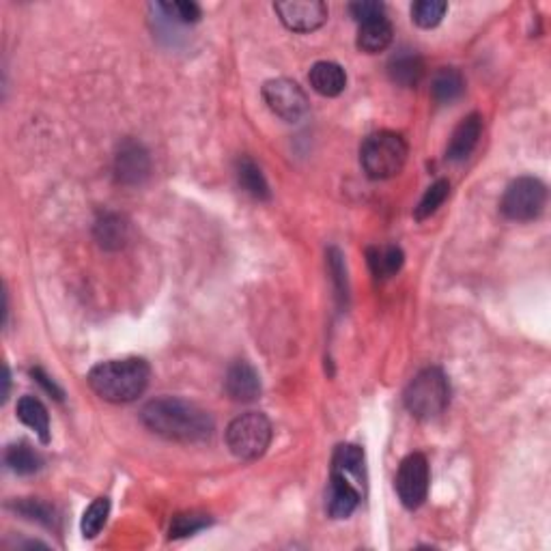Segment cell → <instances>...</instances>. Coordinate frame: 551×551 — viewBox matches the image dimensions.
Returning a JSON list of instances; mask_svg holds the SVG:
<instances>
[{"label": "cell", "instance_id": "1", "mask_svg": "<svg viewBox=\"0 0 551 551\" xmlns=\"http://www.w3.org/2000/svg\"><path fill=\"white\" fill-rule=\"evenodd\" d=\"M140 420L151 433L170 442L196 444L205 442L213 433V418L207 410L190 401L162 396L142 407Z\"/></svg>", "mask_w": 551, "mask_h": 551}, {"label": "cell", "instance_id": "2", "mask_svg": "<svg viewBox=\"0 0 551 551\" xmlns=\"http://www.w3.org/2000/svg\"><path fill=\"white\" fill-rule=\"evenodd\" d=\"M151 368L142 357L108 360L93 366L89 385L99 399L108 403H131L147 390Z\"/></svg>", "mask_w": 551, "mask_h": 551}, {"label": "cell", "instance_id": "3", "mask_svg": "<svg viewBox=\"0 0 551 551\" xmlns=\"http://www.w3.org/2000/svg\"><path fill=\"white\" fill-rule=\"evenodd\" d=\"M410 156L405 138L396 131H375L360 147V164L371 179H390L401 173Z\"/></svg>", "mask_w": 551, "mask_h": 551}, {"label": "cell", "instance_id": "4", "mask_svg": "<svg viewBox=\"0 0 551 551\" xmlns=\"http://www.w3.org/2000/svg\"><path fill=\"white\" fill-rule=\"evenodd\" d=\"M407 411L418 420H433L444 413L450 401V385L439 368H424L407 385L403 394Z\"/></svg>", "mask_w": 551, "mask_h": 551}, {"label": "cell", "instance_id": "5", "mask_svg": "<svg viewBox=\"0 0 551 551\" xmlns=\"http://www.w3.org/2000/svg\"><path fill=\"white\" fill-rule=\"evenodd\" d=\"M269 442H272V422L261 411L241 413L227 429V446L237 459H258L266 455Z\"/></svg>", "mask_w": 551, "mask_h": 551}, {"label": "cell", "instance_id": "6", "mask_svg": "<svg viewBox=\"0 0 551 551\" xmlns=\"http://www.w3.org/2000/svg\"><path fill=\"white\" fill-rule=\"evenodd\" d=\"M547 203V187L543 181L534 177H519L506 187L500 209L509 220L515 222H530L541 216Z\"/></svg>", "mask_w": 551, "mask_h": 551}, {"label": "cell", "instance_id": "7", "mask_svg": "<svg viewBox=\"0 0 551 551\" xmlns=\"http://www.w3.org/2000/svg\"><path fill=\"white\" fill-rule=\"evenodd\" d=\"M396 493L407 509H418L424 504L429 493V463L427 456L413 453L401 461L394 481Z\"/></svg>", "mask_w": 551, "mask_h": 551}, {"label": "cell", "instance_id": "8", "mask_svg": "<svg viewBox=\"0 0 551 551\" xmlns=\"http://www.w3.org/2000/svg\"><path fill=\"white\" fill-rule=\"evenodd\" d=\"M263 99L283 121L297 123L308 113V97L302 86L294 80L276 78L263 85Z\"/></svg>", "mask_w": 551, "mask_h": 551}, {"label": "cell", "instance_id": "9", "mask_svg": "<svg viewBox=\"0 0 551 551\" xmlns=\"http://www.w3.org/2000/svg\"><path fill=\"white\" fill-rule=\"evenodd\" d=\"M283 24L294 32H312L328 20V7L321 0H285L274 5Z\"/></svg>", "mask_w": 551, "mask_h": 551}, {"label": "cell", "instance_id": "10", "mask_svg": "<svg viewBox=\"0 0 551 551\" xmlns=\"http://www.w3.org/2000/svg\"><path fill=\"white\" fill-rule=\"evenodd\" d=\"M151 173V158L147 149L134 140H125L114 156V177L123 185L142 184Z\"/></svg>", "mask_w": 551, "mask_h": 551}, {"label": "cell", "instance_id": "11", "mask_svg": "<svg viewBox=\"0 0 551 551\" xmlns=\"http://www.w3.org/2000/svg\"><path fill=\"white\" fill-rule=\"evenodd\" d=\"M357 504H360V492L349 481V476L340 472H332L328 487V502H325L328 515L332 519H347L349 515H354Z\"/></svg>", "mask_w": 551, "mask_h": 551}, {"label": "cell", "instance_id": "12", "mask_svg": "<svg viewBox=\"0 0 551 551\" xmlns=\"http://www.w3.org/2000/svg\"><path fill=\"white\" fill-rule=\"evenodd\" d=\"M224 385H227V394L237 403H252L261 394V379L248 362H235L229 368Z\"/></svg>", "mask_w": 551, "mask_h": 551}, {"label": "cell", "instance_id": "13", "mask_svg": "<svg viewBox=\"0 0 551 551\" xmlns=\"http://www.w3.org/2000/svg\"><path fill=\"white\" fill-rule=\"evenodd\" d=\"M481 134H483V117L474 113L470 117L463 119L455 128L453 136H450L448 149H446V158H448L450 162H461V159H465L474 149H476Z\"/></svg>", "mask_w": 551, "mask_h": 551}, {"label": "cell", "instance_id": "14", "mask_svg": "<svg viewBox=\"0 0 551 551\" xmlns=\"http://www.w3.org/2000/svg\"><path fill=\"white\" fill-rule=\"evenodd\" d=\"M308 80H311L312 89L323 97H339L347 86L345 69L332 60H319L312 65Z\"/></svg>", "mask_w": 551, "mask_h": 551}, {"label": "cell", "instance_id": "15", "mask_svg": "<svg viewBox=\"0 0 551 551\" xmlns=\"http://www.w3.org/2000/svg\"><path fill=\"white\" fill-rule=\"evenodd\" d=\"M93 233L104 250H121L130 239V224L119 213H106L97 220Z\"/></svg>", "mask_w": 551, "mask_h": 551}, {"label": "cell", "instance_id": "16", "mask_svg": "<svg viewBox=\"0 0 551 551\" xmlns=\"http://www.w3.org/2000/svg\"><path fill=\"white\" fill-rule=\"evenodd\" d=\"M388 76L394 85L405 86V89H411V86L420 85V80L424 78V63L418 54L413 52H401L390 60L388 65Z\"/></svg>", "mask_w": 551, "mask_h": 551}, {"label": "cell", "instance_id": "17", "mask_svg": "<svg viewBox=\"0 0 551 551\" xmlns=\"http://www.w3.org/2000/svg\"><path fill=\"white\" fill-rule=\"evenodd\" d=\"M393 24L385 18L366 22V24H360V31H357V48L366 54L384 52L393 43Z\"/></svg>", "mask_w": 551, "mask_h": 551}, {"label": "cell", "instance_id": "18", "mask_svg": "<svg viewBox=\"0 0 551 551\" xmlns=\"http://www.w3.org/2000/svg\"><path fill=\"white\" fill-rule=\"evenodd\" d=\"M18 418L26 427L40 435L43 444L50 442V416L43 403L35 396H22L18 403Z\"/></svg>", "mask_w": 551, "mask_h": 551}, {"label": "cell", "instance_id": "19", "mask_svg": "<svg viewBox=\"0 0 551 551\" xmlns=\"http://www.w3.org/2000/svg\"><path fill=\"white\" fill-rule=\"evenodd\" d=\"M237 181L244 187L250 196H255L257 201H269V185L266 175L261 173V168L252 162L250 158H239L237 159Z\"/></svg>", "mask_w": 551, "mask_h": 551}, {"label": "cell", "instance_id": "20", "mask_svg": "<svg viewBox=\"0 0 551 551\" xmlns=\"http://www.w3.org/2000/svg\"><path fill=\"white\" fill-rule=\"evenodd\" d=\"M463 89H465V80H463L459 69L442 68L435 74L431 91L433 97L438 99L439 104H450L455 102V99H459Z\"/></svg>", "mask_w": 551, "mask_h": 551}, {"label": "cell", "instance_id": "21", "mask_svg": "<svg viewBox=\"0 0 551 551\" xmlns=\"http://www.w3.org/2000/svg\"><path fill=\"white\" fill-rule=\"evenodd\" d=\"M403 252L401 248H368V266L377 278H390L403 267Z\"/></svg>", "mask_w": 551, "mask_h": 551}, {"label": "cell", "instance_id": "22", "mask_svg": "<svg viewBox=\"0 0 551 551\" xmlns=\"http://www.w3.org/2000/svg\"><path fill=\"white\" fill-rule=\"evenodd\" d=\"M5 461L15 474H22V476H29V474H35L41 467L43 459L40 456L37 450H32L26 442L20 444H11L5 453Z\"/></svg>", "mask_w": 551, "mask_h": 551}, {"label": "cell", "instance_id": "23", "mask_svg": "<svg viewBox=\"0 0 551 551\" xmlns=\"http://www.w3.org/2000/svg\"><path fill=\"white\" fill-rule=\"evenodd\" d=\"M362 465H365V453H362L360 446L343 444L336 448L332 459V472H340L345 474V476L360 478Z\"/></svg>", "mask_w": 551, "mask_h": 551}, {"label": "cell", "instance_id": "24", "mask_svg": "<svg viewBox=\"0 0 551 551\" xmlns=\"http://www.w3.org/2000/svg\"><path fill=\"white\" fill-rule=\"evenodd\" d=\"M448 5L444 0H418L411 5V20L420 29H435L444 20Z\"/></svg>", "mask_w": 551, "mask_h": 551}, {"label": "cell", "instance_id": "25", "mask_svg": "<svg viewBox=\"0 0 551 551\" xmlns=\"http://www.w3.org/2000/svg\"><path fill=\"white\" fill-rule=\"evenodd\" d=\"M207 526H212V519H209L205 512H179V515L173 517V523H170V538L190 537V534H196L198 530H205Z\"/></svg>", "mask_w": 551, "mask_h": 551}, {"label": "cell", "instance_id": "26", "mask_svg": "<svg viewBox=\"0 0 551 551\" xmlns=\"http://www.w3.org/2000/svg\"><path fill=\"white\" fill-rule=\"evenodd\" d=\"M108 512H110V500L97 498L95 502L85 510V515H82V523H80L82 534H85L86 538H95L97 534L102 532V528L106 526Z\"/></svg>", "mask_w": 551, "mask_h": 551}, {"label": "cell", "instance_id": "27", "mask_svg": "<svg viewBox=\"0 0 551 551\" xmlns=\"http://www.w3.org/2000/svg\"><path fill=\"white\" fill-rule=\"evenodd\" d=\"M450 192V184L446 179L435 181V184L429 187L427 192H424L422 201L418 203L416 207V220H424V218H431L435 212H438L439 207L444 205V201L448 198Z\"/></svg>", "mask_w": 551, "mask_h": 551}, {"label": "cell", "instance_id": "28", "mask_svg": "<svg viewBox=\"0 0 551 551\" xmlns=\"http://www.w3.org/2000/svg\"><path fill=\"white\" fill-rule=\"evenodd\" d=\"M159 9H164L168 14V18H175L184 24H194L201 20L203 11L196 3H187V0H179V3H162Z\"/></svg>", "mask_w": 551, "mask_h": 551}, {"label": "cell", "instance_id": "29", "mask_svg": "<svg viewBox=\"0 0 551 551\" xmlns=\"http://www.w3.org/2000/svg\"><path fill=\"white\" fill-rule=\"evenodd\" d=\"M15 510H20L22 515L29 517V519L46 523V526H52L54 523V510L50 509L48 504L37 502V500H24V502H18L15 504Z\"/></svg>", "mask_w": 551, "mask_h": 551}, {"label": "cell", "instance_id": "30", "mask_svg": "<svg viewBox=\"0 0 551 551\" xmlns=\"http://www.w3.org/2000/svg\"><path fill=\"white\" fill-rule=\"evenodd\" d=\"M384 5L377 3V0H362V3L349 5V14L354 15V20L360 22V24L384 18Z\"/></svg>", "mask_w": 551, "mask_h": 551}, {"label": "cell", "instance_id": "31", "mask_svg": "<svg viewBox=\"0 0 551 551\" xmlns=\"http://www.w3.org/2000/svg\"><path fill=\"white\" fill-rule=\"evenodd\" d=\"M328 263H330V272L334 274V283L336 289H339L340 297H347V274H345V261L343 255H340L336 248H330L328 252Z\"/></svg>", "mask_w": 551, "mask_h": 551}, {"label": "cell", "instance_id": "32", "mask_svg": "<svg viewBox=\"0 0 551 551\" xmlns=\"http://www.w3.org/2000/svg\"><path fill=\"white\" fill-rule=\"evenodd\" d=\"M32 377H35L37 382H40L43 388L48 390L50 394H54V399H59V401L63 399V393H60L57 385H54V382H50V377H46V375H43L41 368H35V371H32Z\"/></svg>", "mask_w": 551, "mask_h": 551}, {"label": "cell", "instance_id": "33", "mask_svg": "<svg viewBox=\"0 0 551 551\" xmlns=\"http://www.w3.org/2000/svg\"><path fill=\"white\" fill-rule=\"evenodd\" d=\"M5 393H3V401H7V396H9V368L5 366Z\"/></svg>", "mask_w": 551, "mask_h": 551}]
</instances>
